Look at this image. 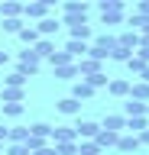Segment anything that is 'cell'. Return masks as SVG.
<instances>
[{"label": "cell", "instance_id": "cell-1", "mask_svg": "<svg viewBox=\"0 0 149 155\" xmlns=\"http://www.w3.org/2000/svg\"><path fill=\"white\" fill-rule=\"evenodd\" d=\"M39 65H42V58L36 55V48H32V45H26V48L20 52V71H23L26 78H32L36 71H39Z\"/></svg>", "mask_w": 149, "mask_h": 155}, {"label": "cell", "instance_id": "cell-2", "mask_svg": "<svg viewBox=\"0 0 149 155\" xmlns=\"http://www.w3.org/2000/svg\"><path fill=\"white\" fill-rule=\"evenodd\" d=\"M75 65H78V78H91V74H97V71H104V61H97V58H91V55L78 58Z\"/></svg>", "mask_w": 149, "mask_h": 155}, {"label": "cell", "instance_id": "cell-3", "mask_svg": "<svg viewBox=\"0 0 149 155\" xmlns=\"http://www.w3.org/2000/svg\"><path fill=\"white\" fill-rule=\"evenodd\" d=\"M120 155H133V152H139V136L136 133H130V136H123L120 133V139H117V145H113Z\"/></svg>", "mask_w": 149, "mask_h": 155}, {"label": "cell", "instance_id": "cell-4", "mask_svg": "<svg viewBox=\"0 0 149 155\" xmlns=\"http://www.w3.org/2000/svg\"><path fill=\"white\" fill-rule=\"evenodd\" d=\"M94 94H97V87L91 84V81H84V78L71 84V97H78V100H91Z\"/></svg>", "mask_w": 149, "mask_h": 155}, {"label": "cell", "instance_id": "cell-5", "mask_svg": "<svg viewBox=\"0 0 149 155\" xmlns=\"http://www.w3.org/2000/svg\"><path fill=\"white\" fill-rule=\"evenodd\" d=\"M78 133H75V126H52V136L49 142H75Z\"/></svg>", "mask_w": 149, "mask_h": 155}, {"label": "cell", "instance_id": "cell-6", "mask_svg": "<svg viewBox=\"0 0 149 155\" xmlns=\"http://www.w3.org/2000/svg\"><path fill=\"white\" fill-rule=\"evenodd\" d=\"M117 139H120V133H117V129H104V126H100V129H97V136H94V142H97L100 149H113V145H117Z\"/></svg>", "mask_w": 149, "mask_h": 155}, {"label": "cell", "instance_id": "cell-7", "mask_svg": "<svg viewBox=\"0 0 149 155\" xmlns=\"http://www.w3.org/2000/svg\"><path fill=\"white\" fill-rule=\"evenodd\" d=\"M55 110H59V113H65V116H75V113H81V100L78 97H62L59 104H55Z\"/></svg>", "mask_w": 149, "mask_h": 155}, {"label": "cell", "instance_id": "cell-8", "mask_svg": "<svg viewBox=\"0 0 149 155\" xmlns=\"http://www.w3.org/2000/svg\"><path fill=\"white\" fill-rule=\"evenodd\" d=\"M100 129V123H94V120H78L75 123V133H78V139H94Z\"/></svg>", "mask_w": 149, "mask_h": 155}, {"label": "cell", "instance_id": "cell-9", "mask_svg": "<svg viewBox=\"0 0 149 155\" xmlns=\"http://www.w3.org/2000/svg\"><path fill=\"white\" fill-rule=\"evenodd\" d=\"M23 16H29V19H42V16H49V7H42L39 0H29V3H23Z\"/></svg>", "mask_w": 149, "mask_h": 155}, {"label": "cell", "instance_id": "cell-10", "mask_svg": "<svg viewBox=\"0 0 149 155\" xmlns=\"http://www.w3.org/2000/svg\"><path fill=\"white\" fill-rule=\"evenodd\" d=\"M36 23H39V36H55V32H59V26H62V19H55V16H42V19H36Z\"/></svg>", "mask_w": 149, "mask_h": 155}, {"label": "cell", "instance_id": "cell-11", "mask_svg": "<svg viewBox=\"0 0 149 155\" xmlns=\"http://www.w3.org/2000/svg\"><path fill=\"white\" fill-rule=\"evenodd\" d=\"M65 52H68L71 58H84L88 55V42H84V39H68V42H65Z\"/></svg>", "mask_w": 149, "mask_h": 155}, {"label": "cell", "instance_id": "cell-12", "mask_svg": "<svg viewBox=\"0 0 149 155\" xmlns=\"http://www.w3.org/2000/svg\"><path fill=\"white\" fill-rule=\"evenodd\" d=\"M143 113H146V100L127 97V104H123V116H143Z\"/></svg>", "mask_w": 149, "mask_h": 155}, {"label": "cell", "instance_id": "cell-13", "mask_svg": "<svg viewBox=\"0 0 149 155\" xmlns=\"http://www.w3.org/2000/svg\"><path fill=\"white\" fill-rule=\"evenodd\" d=\"M100 126H104V129H117V133H123V129H127V116H123V113H107Z\"/></svg>", "mask_w": 149, "mask_h": 155}, {"label": "cell", "instance_id": "cell-14", "mask_svg": "<svg viewBox=\"0 0 149 155\" xmlns=\"http://www.w3.org/2000/svg\"><path fill=\"white\" fill-rule=\"evenodd\" d=\"M107 91L113 97H130V81L127 78H113V81H107Z\"/></svg>", "mask_w": 149, "mask_h": 155}, {"label": "cell", "instance_id": "cell-15", "mask_svg": "<svg viewBox=\"0 0 149 155\" xmlns=\"http://www.w3.org/2000/svg\"><path fill=\"white\" fill-rule=\"evenodd\" d=\"M0 16H23V0H0Z\"/></svg>", "mask_w": 149, "mask_h": 155}, {"label": "cell", "instance_id": "cell-16", "mask_svg": "<svg viewBox=\"0 0 149 155\" xmlns=\"http://www.w3.org/2000/svg\"><path fill=\"white\" fill-rule=\"evenodd\" d=\"M117 45L133 48V52H136V45H139V32H136V29H127V32H120V36H117Z\"/></svg>", "mask_w": 149, "mask_h": 155}, {"label": "cell", "instance_id": "cell-17", "mask_svg": "<svg viewBox=\"0 0 149 155\" xmlns=\"http://www.w3.org/2000/svg\"><path fill=\"white\" fill-rule=\"evenodd\" d=\"M0 110H3V116H10V120H16V116H23V100H3L0 104Z\"/></svg>", "mask_w": 149, "mask_h": 155}, {"label": "cell", "instance_id": "cell-18", "mask_svg": "<svg viewBox=\"0 0 149 155\" xmlns=\"http://www.w3.org/2000/svg\"><path fill=\"white\" fill-rule=\"evenodd\" d=\"M130 97H136V100H146L149 104V81H133V84H130Z\"/></svg>", "mask_w": 149, "mask_h": 155}, {"label": "cell", "instance_id": "cell-19", "mask_svg": "<svg viewBox=\"0 0 149 155\" xmlns=\"http://www.w3.org/2000/svg\"><path fill=\"white\" fill-rule=\"evenodd\" d=\"M123 23V10H100V26H120Z\"/></svg>", "mask_w": 149, "mask_h": 155}, {"label": "cell", "instance_id": "cell-20", "mask_svg": "<svg viewBox=\"0 0 149 155\" xmlns=\"http://www.w3.org/2000/svg\"><path fill=\"white\" fill-rule=\"evenodd\" d=\"M0 29L10 32V36H16V32L23 29V16H3V19H0Z\"/></svg>", "mask_w": 149, "mask_h": 155}, {"label": "cell", "instance_id": "cell-21", "mask_svg": "<svg viewBox=\"0 0 149 155\" xmlns=\"http://www.w3.org/2000/svg\"><path fill=\"white\" fill-rule=\"evenodd\" d=\"M52 71H55L59 81H75V78H78V65H75V61H71V65H59V68H52Z\"/></svg>", "mask_w": 149, "mask_h": 155}, {"label": "cell", "instance_id": "cell-22", "mask_svg": "<svg viewBox=\"0 0 149 155\" xmlns=\"http://www.w3.org/2000/svg\"><path fill=\"white\" fill-rule=\"evenodd\" d=\"M68 32H71V39H84L88 42L94 32H91V26H88V19H81V23H75V26H68Z\"/></svg>", "mask_w": 149, "mask_h": 155}, {"label": "cell", "instance_id": "cell-23", "mask_svg": "<svg viewBox=\"0 0 149 155\" xmlns=\"http://www.w3.org/2000/svg\"><path fill=\"white\" fill-rule=\"evenodd\" d=\"M32 48H36V55H39V58H49L52 52H55V42H52V36H42Z\"/></svg>", "mask_w": 149, "mask_h": 155}, {"label": "cell", "instance_id": "cell-24", "mask_svg": "<svg viewBox=\"0 0 149 155\" xmlns=\"http://www.w3.org/2000/svg\"><path fill=\"white\" fill-rule=\"evenodd\" d=\"M16 36H20V42H26V45H36V42H39V29H36V26H23L20 29V32H16Z\"/></svg>", "mask_w": 149, "mask_h": 155}, {"label": "cell", "instance_id": "cell-25", "mask_svg": "<svg viewBox=\"0 0 149 155\" xmlns=\"http://www.w3.org/2000/svg\"><path fill=\"white\" fill-rule=\"evenodd\" d=\"M146 126H149V116L146 113H143V116H127V129H130V133H143Z\"/></svg>", "mask_w": 149, "mask_h": 155}, {"label": "cell", "instance_id": "cell-26", "mask_svg": "<svg viewBox=\"0 0 149 155\" xmlns=\"http://www.w3.org/2000/svg\"><path fill=\"white\" fill-rule=\"evenodd\" d=\"M97 152H104L94 139H78V155H97Z\"/></svg>", "mask_w": 149, "mask_h": 155}, {"label": "cell", "instance_id": "cell-27", "mask_svg": "<svg viewBox=\"0 0 149 155\" xmlns=\"http://www.w3.org/2000/svg\"><path fill=\"white\" fill-rule=\"evenodd\" d=\"M62 7H65V13H81V16H88V10H91L84 0H65Z\"/></svg>", "mask_w": 149, "mask_h": 155}, {"label": "cell", "instance_id": "cell-28", "mask_svg": "<svg viewBox=\"0 0 149 155\" xmlns=\"http://www.w3.org/2000/svg\"><path fill=\"white\" fill-rule=\"evenodd\" d=\"M23 97H26V91H23V87L3 84V91H0V100H23Z\"/></svg>", "mask_w": 149, "mask_h": 155}, {"label": "cell", "instance_id": "cell-29", "mask_svg": "<svg viewBox=\"0 0 149 155\" xmlns=\"http://www.w3.org/2000/svg\"><path fill=\"white\" fill-rule=\"evenodd\" d=\"M71 61H75V58H71L68 52H65V48H62V52L55 48V52L49 55V65H52V68H59V65H71Z\"/></svg>", "mask_w": 149, "mask_h": 155}, {"label": "cell", "instance_id": "cell-30", "mask_svg": "<svg viewBox=\"0 0 149 155\" xmlns=\"http://www.w3.org/2000/svg\"><path fill=\"white\" fill-rule=\"evenodd\" d=\"M127 23H130V29L143 32V29H146V23H149V16H143V13H130V16H127Z\"/></svg>", "mask_w": 149, "mask_h": 155}, {"label": "cell", "instance_id": "cell-31", "mask_svg": "<svg viewBox=\"0 0 149 155\" xmlns=\"http://www.w3.org/2000/svg\"><path fill=\"white\" fill-rule=\"evenodd\" d=\"M26 136H29V129H26V126H10L7 142H26Z\"/></svg>", "mask_w": 149, "mask_h": 155}, {"label": "cell", "instance_id": "cell-32", "mask_svg": "<svg viewBox=\"0 0 149 155\" xmlns=\"http://www.w3.org/2000/svg\"><path fill=\"white\" fill-rule=\"evenodd\" d=\"M123 65H127V68H130V71H133V74H139V71H143V68H146V61H143V58H139V55H136V52H133V55H130V58H127V61H123Z\"/></svg>", "mask_w": 149, "mask_h": 155}, {"label": "cell", "instance_id": "cell-33", "mask_svg": "<svg viewBox=\"0 0 149 155\" xmlns=\"http://www.w3.org/2000/svg\"><path fill=\"white\" fill-rule=\"evenodd\" d=\"M3 84H10V87H23V84H26V74L16 68L13 74H7V78H3Z\"/></svg>", "mask_w": 149, "mask_h": 155}, {"label": "cell", "instance_id": "cell-34", "mask_svg": "<svg viewBox=\"0 0 149 155\" xmlns=\"http://www.w3.org/2000/svg\"><path fill=\"white\" fill-rule=\"evenodd\" d=\"M88 55H91V58H97V61H107L110 52H107V48H100L97 42H91V45H88Z\"/></svg>", "mask_w": 149, "mask_h": 155}, {"label": "cell", "instance_id": "cell-35", "mask_svg": "<svg viewBox=\"0 0 149 155\" xmlns=\"http://www.w3.org/2000/svg\"><path fill=\"white\" fill-rule=\"evenodd\" d=\"M55 149H59V155H78V139L75 142H52Z\"/></svg>", "mask_w": 149, "mask_h": 155}, {"label": "cell", "instance_id": "cell-36", "mask_svg": "<svg viewBox=\"0 0 149 155\" xmlns=\"http://www.w3.org/2000/svg\"><path fill=\"white\" fill-rule=\"evenodd\" d=\"M130 55H133V48H123V45H113V48H110V58H113V61H127Z\"/></svg>", "mask_w": 149, "mask_h": 155}, {"label": "cell", "instance_id": "cell-37", "mask_svg": "<svg viewBox=\"0 0 149 155\" xmlns=\"http://www.w3.org/2000/svg\"><path fill=\"white\" fill-rule=\"evenodd\" d=\"M94 42H97V45H100V48H107V52H110V48L117 45V36H107V32H100V36H97V39H94Z\"/></svg>", "mask_w": 149, "mask_h": 155}, {"label": "cell", "instance_id": "cell-38", "mask_svg": "<svg viewBox=\"0 0 149 155\" xmlns=\"http://www.w3.org/2000/svg\"><path fill=\"white\" fill-rule=\"evenodd\" d=\"M7 155H29V145L26 142H10L7 145Z\"/></svg>", "mask_w": 149, "mask_h": 155}, {"label": "cell", "instance_id": "cell-39", "mask_svg": "<svg viewBox=\"0 0 149 155\" xmlns=\"http://www.w3.org/2000/svg\"><path fill=\"white\" fill-rule=\"evenodd\" d=\"M29 133L46 136V139H49V136H52V126H49V123H32V126H29Z\"/></svg>", "mask_w": 149, "mask_h": 155}, {"label": "cell", "instance_id": "cell-40", "mask_svg": "<svg viewBox=\"0 0 149 155\" xmlns=\"http://www.w3.org/2000/svg\"><path fill=\"white\" fill-rule=\"evenodd\" d=\"M84 81H91V84L97 87V91H100V87H107V74H104V71H97V74H91V78H84Z\"/></svg>", "mask_w": 149, "mask_h": 155}, {"label": "cell", "instance_id": "cell-41", "mask_svg": "<svg viewBox=\"0 0 149 155\" xmlns=\"http://www.w3.org/2000/svg\"><path fill=\"white\" fill-rule=\"evenodd\" d=\"M100 10H123V0H97Z\"/></svg>", "mask_w": 149, "mask_h": 155}, {"label": "cell", "instance_id": "cell-42", "mask_svg": "<svg viewBox=\"0 0 149 155\" xmlns=\"http://www.w3.org/2000/svg\"><path fill=\"white\" fill-rule=\"evenodd\" d=\"M29 155H59V149H55L52 142H46L42 149H36V152H29Z\"/></svg>", "mask_w": 149, "mask_h": 155}, {"label": "cell", "instance_id": "cell-43", "mask_svg": "<svg viewBox=\"0 0 149 155\" xmlns=\"http://www.w3.org/2000/svg\"><path fill=\"white\" fill-rule=\"evenodd\" d=\"M136 55H139V58H143V61L149 65V45H136Z\"/></svg>", "mask_w": 149, "mask_h": 155}, {"label": "cell", "instance_id": "cell-44", "mask_svg": "<svg viewBox=\"0 0 149 155\" xmlns=\"http://www.w3.org/2000/svg\"><path fill=\"white\" fill-rule=\"evenodd\" d=\"M136 13H143V16H149V0H139V3H136Z\"/></svg>", "mask_w": 149, "mask_h": 155}, {"label": "cell", "instance_id": "cell-45", "mask_svg": "<svg viewBox=\"0 0 149 155\" xmlns=\"http://www.w3.org/2000/svg\"><path fill=\"white\" fill-rule=\"evenodd\" d=\"M136 136H139V145H149V126L143 129V133H136Z\"/></svg>", "mask_w": 149, "mask_h": 155}, {"label": "cell", "instance_id": "cell-46", "mask_svg": "<svg viewBox=\"0 0 149 155\" xmlns=\"http://www.w3.org/2000/svg\"><path fill=\"white\" fill-rule=\"evenodd\" d=\"M7 136H10V126H3V123H0V142H7Z\"/></svg>", "mask_w": 149, "mask_h": 155}, {"label": "cell", "instance_id": "cell-47", "mask_svg": "<svg viewBox=\"0 0 149 155\" xmlns=\"http://www.w3.org/2000/svg\"><path fill=\"white\" fill-rule=\"evenodd\" d=\"M136 78H139V81H149V65H146V68H143V71H139V74H136Z\"/></svg>", "mask_w": 149, "mask_h": 155}, {"label": "cell", "instance_id": "cell-48", "mask_svg": "<svg viewBox=\"0 0 149 155\" xmlns=\"http://www.w3.org/2000/svg\"><path fill=\"white\" fill-rule=\"evenodd\" d=\"M39 3H42V7H49V10H52V7H59V0H39Z\"/></svg>", "mask_w": 149, "mask_h": 155}, {"label": "cell", "instance_id": "cell-49", "mask_svg": "<svg viewBox=\"0 0 149 155\" xmlns=\"http://www.w3.org/2000/svg\"><path fill=\"white\" fill-rule=\"evenodd\" d=\"M7 61H10V55H7V52H0V68L7 65Z\"/></svg>", "mask_w": 149, "mask_h": 155}, {"label": "cell", "instance_id": "cell-50", "mask_svg": "<svg viewBox=\"0 0 149 155\" xmlns=\"http://www.w3.org/2000/svg\"><path fill=\"white\" fill-rule=\"evenodd\" d=\"M0 155H3V142H0Z\"/></svg>", "mask_w": 149, "mask_h": 155}, {"label": "cell", "instance_id": "cell-51", "mask_svg": "<svg viewBox=\"0 0 149 155\" xmlns=\"http://www.w3.org/2000/svg\"><path fill=\"white\" fill-rule=\"evenodd\" d=\"M143 32H149V23H146V29H143Z\"/></svg>", "mask_w": 149, "mask_h": 155}, {"label": "cell", "instance_id": "cell-52", "mask_svg": "<svg viewBox=\"0 0 149 155\" xmlns=\"http://www.w3.org/2000/svg\"><path fill=\"white\" fill-rule=\"evenodd\" d=\"M97 155H107V149H104V152H97Z\"/></svg>", "mask_w": 149, "mask_h": 155}, {"label": "cell", "instance_id": "cell-53", "mask_svg": "<svg viewBox=\"0 0 149 155\" xmlns=\"http://www.w3.org/2000/svg\"><path fill=\"white\" fill-rule=\"evenodd\" d=\"M23 3H29V0H23Z\"/></svg>", "mask_w": 149, "mask_h": 155}]
</instances>
